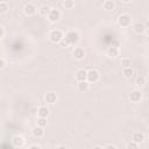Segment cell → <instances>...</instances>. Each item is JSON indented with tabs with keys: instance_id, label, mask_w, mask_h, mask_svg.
<instances>
[{
	"instance_id": "cell-22",
	"label": "cell",
	"mask_w": 149,
	"mask_h": 149,
	"mask_svg": "<svg viewBox=\"0 0 149 149\" xmlns=\"http://www.w3.org/2000/svg\"><path fill=\"white\" fill-rule=\"evenodd\" d=\"M120 64H121V66H122L123 69L130 68V66H132V61H130V58H128V57H123V58H121Z\"/></svg>"
},
{
	"instance_id": "cell-13",
	"label": "cell",
	"mask_w": 149,
	"mask_h": 149,
	"mask_svg": "<svg viewBox=\"0 0 149 149\" xmlns=\"http://www.w3.org/2000/svg\"><path fill=\"white\" fill-rule=\"evenodd\" d=\"M74 78L78 81H86V70L85 69H78L76 71V74H74Z\"/></svg>"
},
{
	"instance_id": "cell-25",
	"label": "cell",
	"mask_w": 149,
	"mask_h": 149,
	"mask_svg": "<svg viewBox=\"0 0 149 149\" xmlns=\"http://www.w3.org/2000/svg\"><path fill=\"white\" fill-rule=\"evenodd\" d=\"M63 6L65 7V9H72L74 7V1L73 0H64Z\"/></svg>"
},
{
	"instance_id": "cell-6",
	"label": "cell",
	"mask_w": 149,
	"mask_h": 149,
	"mask_svg": "<svg viewBox=\"0 0 149 149\" xmlns=\"http://www.w3.org/2000/svg\"><path fill=\"white\" fill-rule=\"evenodd\" d=\"M142 98H143V94H142V92H141L139 88H135V90H133V91L129 93V100H130V102H133V104H139V102H141Z\"/></svg>"
},
{
	"instance_id": "cell-32",
	"label": "cell",
	"mask_w": 149,
	"mask_h": 149,
	"mask_svg": "<svg viewBox=\"0 0 149 149\" xmlns=\"http://www.w3.org/2000/svg\"><path fill=\"white\" fill-rule=\"evenodd\" d=\"M28 149H41V147H40L38 144H31Z\"/></svg>"
},
{
	"instance_id": "cell-10",
	"label": "cell",
	"mask_w": 149,
	"mask_h": 149,
	"mask_svg": "<svg viewBox=\"0 0 149 149\" xmlns=\"http://www.w3.org/2000/svg\"><path fill=\"white\" fill-rule=\"evenodd\" d=\"M72 55H73V57H74L77 61H81V59H84V57H85V50H84L81 47H76V48L72 50Z\"/></svg>"
},
{
	"instance_id": "cell-28",
	"label": "cell",
	"mask_w": 149,
	"mask_h": 149,
	"mask_svg": "<svg viewBox=\"0 0 149 149\" xmlns=\"http://www.w3.org/2000/svg\"><path fill=\"white\" fill-rule=\"evenodd\" d=\"M5 66H6V61L0 57V70H2Z\"/></svg>"
},
{
	"instance_id": "cell-35",
	"label": "cell",
	"mask_w": 149,
	"mask_h": 149,
	"mask_svg": "<svg viewBox=\"0 0 149 149\" xmlns=\"http://www.w3.org/2000/svg\"><path fill=\"white\" fill-rule=\"evenodd\" d=\"M92 149H102V147L101 146H94Z\"/></svg>"
},
{
	"instance_id": "cell-3",
	"label": "cell",
	"mask_w": 149,
	"mask_h": 149,
	"mask_svg": "<svg viewBox=\"0 0 149 149\" xmlns=\"http://www.w3.org/2000/svg\"><path fill=\"white\" fill-rule=\"evenodd\" d=\"M63 37H64V34L61 29H52L48 34V38L51 43H57L58 44Z\"/></svg>"
},
{
	"instance_id": "cell-21",
	"label": "cell",
	"mask_w": 149,
	"mask_h": 149,
	"mask_svg": "<svg viewBox=\"0 0 149 149\" xmlns=\"http://www.w3.org/2000/svg\"><path fill=\"white\" fill-rule=\"evenodd\" d=\"M122 74H123L125 78H132L133 74H134V70H133V68L130 66V68H126V69H123V70H122Z\"/></svg>"
},
{
	"instance_id": "cell-2",
	"label": "cell",
	"mask_w": 149,
	"mask_h": 149,
	"mask_svg": "<svg viewBox=\"0 0 149 149\" xmlns=\"http://www.w3.org/2000/svg\"><path fill=\"white\" fill-rule=\"evenodd\" d=\"M100 79V73L97 69H90L86 70V81L88 84H95Z\"/></svg>"
},
{
	"instance_id": "cell-23",
	"label": "cell",
	"mask_w": 149,
	"mask_h": 149,
	"mask_svg": "<svg viewBox=\"0 0 149 149\" xmlns=\"http://www.w3.org/2000/svg\"><path fill=\"white\" fill-rule=\"evenodd\" d=\"M9 10V5L6 1H0V14H6Z\"/></svg>"
},
{
	"instance_id": "cell-5",
	"label": "cell",
	"mask_w": 149,
	"mask_h": 149,
	"mask_svg": "<svg viewBox=\"0 0 149 149\" xmlns=\"http://www.w3.org/2000/svg\"><path fill=\"white\" fill-rule=\"evenodd\" d=\"M61 17H62V13H61V10L58 8H51L49 14H48V16H47L49 22H51V23L58 22L61 20Z\"/></svg>"
},
{
	"instance_id": "cell-31",
	"label": "cell",
	"mask_w": 149,
	"mask_h": 149,
	"mask_svg": "<svg viewBox=\"0 0 149 149\" xmlns=\"http://www.w3.org/2000/svg\"><path fill=\"white\" fill-rule=\"evenodd\" d=\"M3 36H5V29H3V28L0 26V40H1Z\"/></svg>"
},
{
	"instance_id": "cell-18",
	"label": "cell",
	"mask_w": 149,
	"mask_h": 149,
	"mask_svg": "<svg viewBox=\"0 0 149 149\" xmlns=\"http://www.w3.org/2000/svg\"><path fill=\"white\" fill-rule=\"evenodd\" d=\"M77 90L81 93H85L90 90V84L87 81H78L77 83Z\"/></svg>"
},
{
	"instance_id": "cell-33",
	"label": "cell",
	"mask_w": 149,
	"mask_h": 149,
	"mask_svg": "<svg viewBox=\"0 0 149 149\" xmlns=\"http://www.w3.org/2000/svg\"><path fill=\"white\" fill-rule=\"evenodd\" d=\"M120 2H121V3H130L132 0H120Z\"/></svg>"
},
{
	"instance_id": "cell-27",
	"label": "cell",
	"mask_w": 149,
	"mask_h": 149,
	"mask_svg": "<svg viewBox=\"0 0 149 149\" xmlns=\"http://www.w3.org/2000/svg\"><path fill=\"white\" fill-rule=\"evenodd\" d=\"M127 149H139V144H136V143H134V142L130 141L127 144Z\"/></svg>"
},
{
	"instance_id": "cell-29",
	"label": "cell",
	"mask_w": 149,
	"mask_h": 149,
	"mask_svg": "<svg viewBox=\"0 0 149 149\" xmlns=\"http://www.w3.org/2000/svg\"><path fill=\"white\" fill-rule=\"evenodd\" d=\"M102 149H116V147H115L114 144H112V143H108V144H106Z\"/></svg>"
},
{
	"instance_id": "cell-15",
	"label": "cell",
	"mask_w": 149,
	"mask_h": 149,
	"mask_svg": "<svg viewBox=\"0 0 149 149\" xmlns=\"http://www.w3.org/2000/svg\"><path fill=\"white\" fill-rule=\"evenodd\" d=\"M31 135H33L35 139H41V137H43V135H44V128L38 127V126H35V127L31 129Z\"/></svg>"
},
{
	"instance_id": "cell-24",
	"label": "cell",
	"mask_w": 149,
	"mask_h": 149,
	"mask_svg": "<svg viewBox=\"0 0 149 149\" xmlns=\"http://www.w3.org/2000/svg\"><path fill=\"white\" fill-rule=\"evenodd\" d=\"M47 125H48V118H37V125L36 126L44 128Z\"/></svg>"
},
{
	"instance_id": "cell-8",
	"label": "cell",
	"mask_w": 149,
	"mask_h": 149,
	"mask_svg": "<svg viewBox=\"0 0 149 149\" xmlns=\"http://www.w3.org/2000/svg\"><path fill=\"white\" fill-rule=\"evenodd\" d=\"M132 28H133V31L135 33V34H137V35H142L144 31H146V24L142 22V21H136V22H134L133 23V26H132Z\"/></svg>"
},
{
	"instance_id": "cell-9",
	"label": "cell",
	"mask_w": 149,
	"mask_h": 149,
	"mask_svg": "<svg viewBox=\"0 0 149 149\" xmlns=\"http://www.w3.org/2000/svg\"><path fill=\"white\" fill-rule=\"evenodd\" d=\"M57 99H58V97H57V94L55 92H47L44 94V101L47 104H49V105L56 104L57 102Z\"/></svg>"
},
{
	"instance_id": "cell-11",
	"label": "cell",
	"mask_w": 149,
	"mask_h": 149,
	"mask_svg": "<svg viewBox=\"0 0 149 149\" xmlns=\"http://www.w3.org/2000/svg\"><path fill=\"white\" fill-rule=\"evenodd\" d=\"M144 140H146L144 134L141 133V132H135V133H133V135H132V142H134V143H136V144L143 143Z\"/></svg>"
},
{
	"instance_id": "cell-7",
	"label": "cell",
	"mask_w": 149,
	"mask_h": 149,
	"mask_svg": "<svg viewBox=\"0 0 149 149\" xmlns=\"http://www.w3.org/2000/svg\"><path fill=\"white\" fill-rule=\"evenodd\" d=\"M23 13L28 16H33L37 13V7L33 3V2H27L24 6H23Z\"/></svg>"
},
{
	"instance_id": "cell-19",
	"label": "cell",
	"mask_w": 149,
	"mask_h": 149,
	"mask_svg": "<svg viewBox=\"0 0 149 149\" xmlns=\"http://www.w3.org/2000/svg\"><path fill=\"white\" fill-rule=\"evenodd\" d=\"M50 9H51V7H50V6H48V5H42V6L37 9V12H38V13H40V15H42V16H48V14H49Z\"/></svg>"
},
{
	"instance_id": "cell-1",
	"label": "cell",
	"mask_w": 149,
	"mask_h": 149,
	"mask_svg": "<svg viewBox=\"0 0 149 149\" xmlns=\"http://www.w3.org/2000/svg\"><path fill=\"white\" fill-rule=\"evenodd\" d=\"M64 37L66 38V41L69 42L70 45H74L79 42L80 40V34L78 33V30H74V29H70L65 33Z\"/></svg>"
},
{
	"instance_id": "cell-14",
	"label": "cell",
	"mask_w": 149,
	"mask_h": 149,
	"mask_svg": "<svg viewBox=\"0 0 149 149\" xmlns=\"http://www.w3.org/2000/svg\"><path fill=\"white\" fill-rule=\"evenodd\" d=\"M36 112H37V118H48V115L50 113V111H49V108L47 106H40V107H37Z\"/></svg>"
},
{
	"instance_id": "cell-20",
	"label": "cell",
	"mask_w": 149,
	"mask_h": 149,
	"mask_svg": "<svg viewBox=\"0 0 149 149\" xmlns=\"http://www.w3.org/2000/svg\"><path fill=\"white\" fill-rule=\"evenodd\" d=\"M146 81H147L146 77L140 74V76H137V77H136V79H135V85H136L137 87H142V86H144V85H146Z\"/></svg>"
},
{
	"instance_id": "cell-30",
	"label": "cell",
	"mask_w": 149,
	"mask_h": 149,
	"mask_svg": "<svg viewBox=\"0 0 149 149\" xmlns=\"http://www.w3.org/2000/svg\"><path fill=\"white\" fill-rule=\"evenodd\" d=\"M111 45H112V47H115V48H119V47H120V42H119V41H114V42H112Z\"/></svg>"
},
{
	"instance_id": "cell-34",
	"label": "cell",
	"mask_w": 149,
	"mask_h": 149,
	"mask_svg": "<svg viewBox=\"0 0 149 149\" xmlns=\"http://www.w3.org/2000/svg\"><path fill=\"white\" fill-rule=\"evenodd\" d=\"M56 149H68V148H66L65 146H62V144H61V146H57Z\"/></svg>"
},
{
	"instance_id": "cell-17",
	"label": "cell",
	"mask_w": 149,
	"mask_h": 149,
	"mask_svg": "<svg viewBox=\"0 0 149 149\" xmlns=\"http://www.w3.org/2000/svg\"><path fill=\"white\" fill-rule=\"evenodd\" d=\"M115 8V2L113 0H105L102 2V9H105L106 12H112Z\"/></svg>"
},
{
	"instance_id": "cell-16",
	"label": "cell",
	"mask_w": 149,
	"mask_h": 149,
	"mask_svg": "<svg viewBox=\"0 0 149 149\" xmlns=\"http://www.w3.org/2000/svg\"><path fill=\"white\" fill-rule=\"evenodd\" d=\"M106 54H107V56H108V57H111V58H115V57H118V56H119V54H120V49L111 45V47H108V48H107Z\"/></svg>"
},
{
	"instance_id": "cell-12",
	"label": "cell",
	"mask_w": 149,
	"mask_h": 149,
	"mask_svg": "<svg viewBox=\"0 0 149 149\" xmlns=\"http://www.w3.org/2000/svg\"><path fill=\"white\" fill-rule=\"evenodd\" d=\"M24 143H26V140H24V137H23L22 135H15V136H13V139H12V144H13L15 148H21Z\"/></svg>"
},
{
	"instance_id": "cell-26",
	"label": "cell",
	"mask_w": 149,
	"mask_h": 149,
	"mask_svg": "<svg viewBox=\"0 0 149 149\" xmlns=\"http://www.w3.org/2000/svg\"><path fill=\"white\" fill-rule=\"evenodd\" d=\"M58 44H59L62 48H68V47H70V44H69V42L66 41V38H65V37H63Z\"/></svg>"
},
{
	"instance_id": "cell-4",
	"label": "cell",
	"mask_w": 149,
	"mask_h": 149,
	"mask_svg": "<svg viewBox=\"0 0 149 149\" xmlns=\"http://www.w3.org/2000/svg\"><path fill=\"white\" fill-rule=\"evenodd\" d=\"M118 24L123 27V28H127V27H130L132 24V16L127 13H122L118 16Z\"/></svg>"
}]
</instances>
